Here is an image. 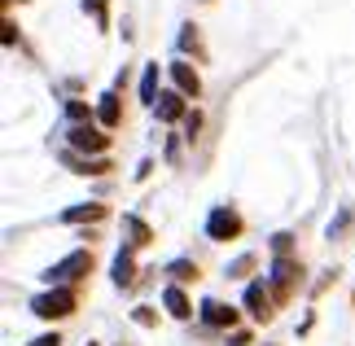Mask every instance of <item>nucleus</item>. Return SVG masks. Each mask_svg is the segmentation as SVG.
Segmentation results:
<instances>
[{
	"label": "nucleus",
	"instance_id": "nucleus-7",
	"mask_svg": "<svg viewBox=\"0 0 355 346\" xmlns=\"http://www.w3.org/2000/svg\"><path fill=\"white\" fill-rule=\"evenodd\" d=\"M71 145H79V149H105V145H110V136L97 132V128H92V119H88V123H75V128H71Z\"/></svg>",
	"mask_w": 355,
	"mask_h": 346
},
{
	"label": "nucleus",
	"instance_id": "nucleus-2",
	"mask_svg": "<svg viewBox=\"0 0 355 346\" xmlns=\"http://www.w3.org/2000/svg\"><path fill=\"white\" fill-rule=\"evenodd\" d=\"M84 272H92V254H88V250H75V254H66L62 263H53L44 276H49L53 285H71V281H79Z\"/></svg>",
	"mask_w": 355,
	"mask_h": 346
},
{
	"label": "nucleus",
	"instance_id": "nucleus-11",
	"mask_svg": "<svg viewBox=\"0 0 355 346\" xmlns=\"http://www.w3.org/2000/svg\"><path fill=\"white\" fill-rule=\"evenodd\" d=\"M97 119H101V128H119V119H123V114H119V96H114V92H105V96H101Z\"/></svg>",
	"mask_w": 355,
	"mask_h": 346
},
{
	"label": "nucleus",
	"instance_id": "nucleus-6",
	"mask_svg": "<svg viewBox=\"0 0 355 346\" xmlns=\"http://www.w3.org/2000/svg\"><path fill=\"white\" fill-rule=\"evenodd\" d=\"M202 320H207L211 329H228V325H237V307H228V302H220V298H207L202 302Z\"/></svg>",
	"mask_w": 355,
	"mask_h": 346
},
{
	"label": "nucleus",
	"instance_id": "nucleus-20",
	"mask_svg": "<svg viewBox=\"0 0 355 346\" xmlns=\"http://www.w3.org/2000/svg\"><path fill=\"white\" fill-rule=\"evenodd\" d=\"M31 346H62V338H58V334H40Z\"/></svg>",
	"mask_w": 355,
	"mask_h": 346
},
{
	"label": "nucleus",
	"instance_id": "nucleus-4",
	"mask_svg": "<svg viewBox=\"0 0 355 346\" xmlns=\"http://www.w3.org/2000/svg\"><path fill=\"white\" fill-rule=\"evenodd\" d=\"M298 272H303L298 263H290V259H277V268H272V294H277V298H290V294H294V285L303 281Z\"/></svg>",
	"mask_w": 355,
	"mask_h": 346
},
{
	"label": "nucleus",
	"instance_id": "nucleus-1",
	"mask_svg": "<svg viewBox=\"0 0 355 346\" xmlns=\"http://www.w3.org/2000/svg\"><path fill=\"white\" fill-rule=\"evenodd\" d=\"M31 311L40 320H62V315L75 311V289H53V294H40L31 302Z\"/></svg>",
	"mask_w": 355,
	"mask_h": 346
},
{
	"label": "nucleus",
	"instance_id": "nucleus-15",
	"mask_svg": "<svg viewBox=\"0 0 355 346\" xmlns=\"http://www.w3.org/2000/svg\"><path fill=\"white\" fill-rule=\"evenodd\" d=\"M123 228L132 232V237H128L132 245H145V241H149V228H145V224H141V219H136V215H128V219H123Z\"/></svg>",
	"mask_w": 355,
	"mask_h": 346
},
{
	"label": "nucleus",
	"instance_id": "nucleus-18",
	"mask_svg": "<svg viewBox=\"0 0 355 346\" xmlns=\"http://www.w3.org/2000/svg\"><path fill=\"white\" fill-rule=\"evenodd\" d=\"M250 268H254V259H250V254H245V259H237V263H233V268H228V276H245V272H250Z\"/></svg>",
	"mask_w": 355,
	"mask_h": 346
},
{
	"label": "nucleus",
	"instance_id": "nucleus-16",
	"mask_svg": "<svg viewBox=\"0 0 355 346\" xmlns=\"http://www.w3.org/2000/svg\"><path fill=\"white\" fill-rule=\"evenodd\" d=\"M171 276H175V281H193V276H198V268H193L189 259H180V263H171Z\"/></svg>",
	"mask_w": 355,
	"mask_h": 346
},
{
	"label": "nucleus",
	"instance_id": "nucleus-14",
	"mask_svg": "<svg viewBox=\"0 0 355 346\" xmlns=\"http://www.w3.org/2000/svg\"><path fill=\"white\" fill-rule=\"evenodd\" d=\"M132 250H123L119 259H114V285H132Z\"/></svg>",
	"mask_w": 355,
	"mask_h": 346
},
{
	"label": "nucleus",
	"instance_id": "nucleus-19",
	"mask_svg": "<svg viewBox=\"0 0 355 346\" xmlns=\"http://www.w3.org/2000/svg\"><path fill=\"white\" fill-rule=\"evenodd\" d=\"M66 114H71V119H92L84 101H71V105H66Z\"/></svg>",
	"mask_w": 355,
	"mask_h": 346
},
{
	"label": "nucleus",
	"instance_id": "nucleus-8",
	"mask_svg": "<svg viewBox=\"0 0 355 346\" xmlns=\"http://www.w3.org/2000/svg\"><path fill=\"white\" fill-rule=\"evenodd\" d=\"M154 114L162 123H175V119H184L189 110H184V92H162L158 96V105H154Z\"/></svg>",
	"mask_w": 355,
	"mask_h": 346
},
{
	"label": "nucleus",
	"instance_id": "nucleus-3",
	"mask_svg": "<svg viewBox=\"0 0 355 346\" xmlns=\"http://www.w3.org/2000/svg\"><path fill=\"white\" fill-rule=\"evenodd\" d=\"M237 232H241V215L237 211H228V206L211 211V219H207V237L211 241H233Z\"/></svg>",
	"mask_w": 355,
	"mask_h": 346
},
{
	"label": "nucleus",
	"instance_id": "nucleus-9",
	"mask_svg": "<svg viewBox=\"0 0 355 346\" xmlns=\"http://www.w3.org/2000/svg\"><path fill=\"white\" fill-rule=\"evenodd\" d=\"M171 79H175V88H180L184 96H198L202 92V79H198V71L189 62H171Z\"/></svg>",
	"mask_w": 355,
	"mask_h": 346
},
{
	"label": "nucleus",
	"instance_id": "nucleus-12",
	"mask_svg": "<svg viewBox=\"0 0 355 346\" xmlns=\"http://www.w3.org/2000/svg\"><path fill=\"white\" fill-rule=\"evenodd\" d=\"M162 302H167V311L175 315V320H184V315H189V298H184V289H167V294H162Z\"/></svg>",
	"mask_w": 355,
	"mask_h": 346
},
{
	"label": "nucleus",
	"instance_id": "nucleus-17",
	"mask_svg": "<svg viewBox=\"0 0 355 346\" xmlns=\"http://www.w3.org/2000/svg\"><path fill=\"white\" fill-rule=\"evenodd\" d=\"M347 224H351V211H343V215H338L334 224H329V237H343V232H347Z\"/></svg>",
	"mask_w": 355,
	"mask_h": 346
},
{
	"label": "nucleus",
	"instance_id": "nucleus-13",
	"mask_svg": "<svg viewBox=\"0 0 355 346\" xmlns=\"http://www.w3.org/2000/svg\"><path fill=\"white\" fill-rule=\"evenodd\" d=\"M62 219H66V224H79V219H105V206H97V202H92V206H71Z\"/></svg>",
	"mask_w": 355,
	"mask_h": 346
},
{
	"label": "nucleus",
	"instance_id": "nucleus-10",
	"mask_svg": "<svg viewBox=\"0 0 355 346\" xmlns=\"http://www.w3.org/2000/svg\"><path fill=\"white\" fill-rule=\"evenodd\" d=\"M158 96H162V92H158V62H149L145 75H141V101H145V105H158Z\"/></svg>",
	"mask_w": 355,
	"mask_h": 346
},
{
	"label": "nucleus",
	"instance_id": "nucleus-5",
	"mask_svg": "<svg viewBox=\"0 0 355 346\" xmlns=\"http://www.w3.org/2000/svg\"><path fill=\"white\" fill-rule=\"evenodd\" d=\"M272 298H277V294H272L263 281H254L250 289H245V307H250L254 320H272Z\"/></svg>",
	"mask_w": 355,
	"mask_h": 346
}]
</instances>
